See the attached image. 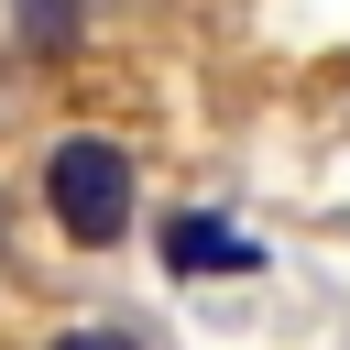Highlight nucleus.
I'll return each instance as SVG.
<instances>
[{
  "mask_svg": "<svg viewBox=\"0 0 350 350\" xmlns=\"http://www.w3.org/2000/svg\"><path fill=\"white\" fill-rule=\"evenodd\" d=\"M44 208H55V230L66 241H120L131 230V153L120 142H98V131H66L55 153H44Z\"/></svg>",
  "mask_w": 350,
  "mask_h": 350,
  "instance_id": "f257e3e1",
  "label": "nucleus"
},
{
  "mask_svg": "<svg viewBox=\"0 0 350 350\" xmlns=\"http://www.w3.org/2000/svg\"><path fill=\"white\" fill-rule=\"evenodd\" d=\"M164 273H262V252H252L230 219L175 208V219H164Z\"/></svg>",
  "mask_w": 350,
  "mask_h": 350,
  "instance_id": "f03ea898",
  "label": "nucleus"
},
{
  "mask_svg": "<svg viewBox=\"0 0 350 350\" xmlns=\"http://www.w3.org/2000/svg\"><path fill=\"white\" fill-rule=\"evenodd\" d=\"M11 33H22L33 55H66V44L88 33V0H11Z\"/></svg>",
  "mask_w": 350,
  "mask_h": 350,
  "instance_id": "7ed1b4c3",
  "label": "nucleus"
},
{
  "mask_svg": "<svg viewBox=\"0 0 350 350\" xmlns=\"http://www.w3.org/2000/svg\"><path fill=\"white\" fill-rule=\"evenodd\" d=\"M44 350H142L131 328H66V339H44Z\"/></svg>",
  "mask_w": 350,
  "mask_h": 350,
  "instance_id": "20e7f679",
  "label": "nucleus"
}]
</instances>
